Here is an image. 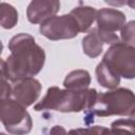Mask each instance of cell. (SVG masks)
I'll return each instance as SVG.
<instances>
[{
  "mask_svg": "<svg viewBox=\"0 0 135 135\" xmlns=\"http://www.w3.org/2000/svg\"><path fill=\"white\" fill-rule=\"evenodd\" d=\"M41 89L42 86L39 80L34 77H28L18 81L14 85L12 96L23 107L27 108L38 100L41 94Z\"/></svg>",
  "mask_w": 135,
  "mask_h": 135,
  "instance_id": "52a82bcc",
  "label": "cell"
},
{
  "mask_svg": "<svg viewBox=\"0 0 135 135\" xmlns=\"http://www.w3.org/2000/svg\"><path fill=\"white\" fill-rule=\"evenodd\" d=\"M12 92H13V88L8 83V80L4 76H1V100L11 98Z\"/></svg>",
  "mask_w": 135,
  "mask_h": 135,
  "instance_id": "ac0fdd59",
  "label": "cell"
},
{
  "mask_svg": "<svg viewBox=\"0 0 135 135\" xmlns=\"http://www.w3.org/2000/svg\"><path fill=\"white\" fill-rule=\"evenodd\" d=\"M105 127L93 126L89 128L72 129L69 132L62 126H54L50 130V135H103Z\"/></svg>",
  "mask_w": 135,
  "mask_h": 135,
  "instance_id": "5bb4252c",
  "label": "cell"
},
{
  "mask_svg": "<svg viewBox=\"0 0 135 135\" xmlns=\"http://www.w3.org/2000/svg\"><path fill=\"white\" fill-rule=\"evenodd\" d=\"M127 4L130 6V7H132V8H134L135 9V0H131V1H127Z\"/></svg>",
  "mask_w": 135,
  "mask_h": 135,
  "instance_id": "ffe728a7",
  "label": "cell"
},
{
  "mask_svg": "<svg viewBox=\"0 0 135 135\" xmlns=\"http://www.w3.org/2000/svg\"><path fill=\"white\" fill-rule=\"evenodd\" d=\"M91 83V75L85 70H75L70 72L63 81V85L68 90L80 91L89 89Z\"/></svg>",
  "mask_w": 135,
  "mask_h": 135,
  "instance_id": "8fae6325",
  "label": "cell"
},
{
  "mask_svg": "<svg viewBox=\"0 0 135 135\" xmlns=\"http://www.w3.org/2000/svg\"><path fill=\"white\" fill-rule=\"evenodd\" d=\"M95 74L99 84L105 89H117V86L120 83V77L117 74H115L102 60L97 64Z\"/></svg>",
  "mask_w": 135,
  "mask_h": 135,
  "instance_id": "7c38bea8",
  "label": "cell"
},
{
  "mask_svg": "<svg viewBox=\"0 0 135 135\" xmlns=\"http://www.w3.org/2000/svg\"><path fill=\"white\" fill-rule=\"evenodd\" d=\"M135 109V94L127 88H118L104 93H98L94 105L85 112L84 121L92 122L94 117L113 115L129 116Z\"/></svg>",
  "mask_w": 135,
  "mask_h": 135,
  "instance_id": "3957f363",
  "label": "cell"
},
{
  "mask_svg": "<svg viewBox=\"0 0 135 135\" xmlns=\"http://www.w3.org/2000/svg\"><path fill=\"white\" fill-rule=\"evenodd\" d=\"M0 135H6V134H5V133H2V132H1V133H0Z\"/></svg>",
  "mask_w": 135,
  "mask_h": 135,
  "instance_id": "44dd1931",
  "label": "cell"
},
{
  "mask_svg": "<svg viewBox=\"0 0 135 135\" xmlns=\"http://www.w3.org/2000/svg\"><path fill=\"white\" fill-rule=\"evenodd\" d=\"M11 54L1 60V76L17 83L25 78L36 76L45 62V52L35 38L26 33L15 35L8 42Z\"/></svg>",
  "mask_w": 135,
  "mask_h": 135,
  "instance_id": "6da1fadb",
  "label": "cell"
},
{
  "mask_svg": "<svg viewBox=\"0 0 135 135\" xmlns=\"http://www.w3.org/2000/svg\"><path fill=\"white\" fill-rule=\"evenodd\" d=\"M0 119L5 130L13 135H27L33 128L32 117L26 108L14 98L1 100Z\"/></svg>",
  "mask_w": 135,
  "mask_h": 135,
  "instance_id": "277c9868",
  "label": "cell"
},
{
  "mask_svg": "<svg viewBox=\"0 0 135 135\" xmlns=\"http://www.w3.org/2000/svg\"><path fill=\"white\" fill-rule=\"evenodd\" d=\"M70 14L75 18V20L78 23L80 33H86L94 21L96 20L97 11L96 8L89 6V5H82V6H76L74 7Z\"/></svg>",
  "mask_w": 135,
  "mask_h": 135,
  "instance_id": "30bf717a",
  "label": "cell"
},
{
  "mask_svg": "<svg viewBox=\"0 0 135 135\" xmlns=\"http://www.w3.org/2000/svg\"><path fill=\"white\" fill-rule=\"evenodd\" d=\"M60 9V2L56 0H34L26 8L27 20L33 24H41L56 16Z\"/></svg>",
  "mask_w": 135,
  "mask_h": 135,
  "instance_id": "ba28073f",
  "label": "cell"
},
{
  "mask_svg": "<svg viewBox=\"0 0 135 135\" xmlns=\"http://www.w3.org/2000/svg\"><path fill=\"white\" fill-rule=\"evenodd\" d=\"M39 32L45 38L56 41L75 38L80 33V30L75 18L71 14H64L54 16L41 23Z\"/></svg>",
  "mask_w": 135,
  "mask_h": 135,
  "instance_id": "8992f818",
  "label": "cell"
},
{
  "mask_svg": "<svg viewBox=\"0 0 135 135\" xmlns=\"http://www.w3.org/2000/svg\"><path fill=\"white\" fill-rule=\"evenodd\" d=\"M103 49V42L100 39L96 27L91 30L86 36L82 38V51L90 58L98 57Z\"/></svg>",
  "mask_w": 135,
  "mask_h": 135,
  "instance_id": "4fadbf2b",
  "label": "cell"
},
{
  "mask_svg": "<svg viewBox=\"0 0 135 135\" xmlns=\"http://www.w3.org/2000/svg\"><path fill=\"white\" fill-rule=\"evenodd\" d=\"M102 61L120 78H135V46L124 42L113 44L104 53Z\"/></svg>",
  "mask_w": 135,
  "mask_h": 135,
  "instance_id": "5b68a950",
  "label": "cell"
},
{
  "mask_svg": "<svg viewBox=\"0 0 135 135\" xmlns=\"http://www.w3.org/2000/svg\"><path fill=\"white\" fill-rule=\"evenodd\" d=\"M120 32L122 42L135 46V20L127 22Z\"/></svg>",
  "mask_w": 135,
  "mask_h": 135,
  "instance_id": "e0dca14e",
  "label": "cell"
},
{
  "mask_svg": "<svg viewBox=\"0 0 135 135\" xmlns=\"http://www.w3.org/2000/svg\"><path fill=\"white\" fill-rule=\"evenodd\" d=\"M103 135H135V128L128 119H118L112 122L111 129L105 128Z\"/></svg>",
  "mask_w": 135,
  "mask_h": 135,
  "instance_id": "2e32d148",
  "label": "cell"
},
{
  "mask_svg": "<svg viewBox=\"0 0 135 135\" xmlns=\"http://www.w3.org/2000/svg\"><path fill=\"white\" fill-rule=\"evenodd\" d=\"M127 119H128V121H129V122H130V123L135 128V109H134V110H133V112L129 115V118H127Z\"/></svg>",
  "mask_w": 135,
  "mask_h": 135,
  "instance_id": "d6986e66",
  "label": "cell"
},
{
  "mask_svg": "<svg viewBox=\"0 0 135 135\" xmlns=\"http://www.w3.org/2000/svg\"><path fill=\"white\" fill-rule=\"evenodd\" d=\"M96 22L97 30L100 32L115 34L117 31H121L126 24V15L116 8L102 7L97 11Z\"/></svg>",
  "mask_w": 135,
  "mask_h": 135,
  "instance_id": "9c48e42d",
  "label": "cell"
},
{
  "mask_svg": "<svg viewBox=\"0 0 135 135\" xmlns=\"http://www.w3.org/2000/svg\"><path fill=\"white\" fill-rule=\"evenodd\" d=\"M18 22L17 9L6 2L0 3V24L5 30L13 28Z\"/></svg>",
  "mask_w": 135,
  "mask_h": 135,
  "instance_id": "9a60e30c",
  "label": "cell"
},
{
  "mask_svg": "<svg viewBox=\"0 0 135 135\" xmlns=\"http://www.w3.org/2000/svg\"><path fill=\"white\" fill-rule=\"evenodd\" d=\"M97 95L98 92L95 89L74 91L51 86L47 89L44 97L34 105V110H54L61 113L88 112L94 105Z\"/></svg>",
  "mask_w": 135,
  "mask_h": 135,
  "instance_id": "7a4b0ae2",
  "label": "cell"
}]
</instances>
